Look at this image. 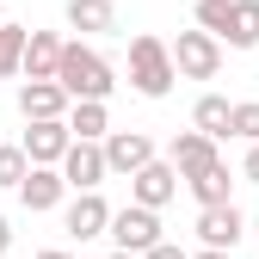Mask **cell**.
I'll list each match as a JSON object with an SVG mask.
<instances>
[{
	"label": "cell",
	"instance_id": "obj_2",
	"mask_svg": "<svg viewBox=\"0 0 259 259\" xmlns=\"http://www.w3.org/2000/svg\"><path fill=\"white\" fill-rule=\"evenodd\" d=\"M56 80L74 93V99H111L117 93V68L93 50V44H62V68Z\"/></svg>",
	"mask_w": 259,
	"mask_h": 259
},
{
	"label": "cell",
	"instance_id": "obj_22",
	"mask_svg": "<svg viewBox=\"0 0 259 259\" xmlns=\"http://www.w3.org/2000/svg\"><path fill=\"white\" fill-rule=\"evenodd\" d=\"M25 173H31V154H25V142L19 148H7V142H0V185H25Z\"/></svg>",
	"mask_w": 259,
	"mask_h": 259
},
{
	"label": "cell",
	"instance_id": "obj_26",
	"mask_svg": "<svg viewBox=\"0 0 259 259\" xmlns=\"http://www.w3.org/2000/svg\"><path fill=\"white\" fill-rule=\"evenodd\" d=\"M7 247H13V222L0 216V259H7Z\"/></svg>",
	"mask_w": 259,
	"mask_h": 259
},
{
	"label": "cell",
	"instance_id": "obj_21",
	"mask_svg": "<svg viewBox=\"0 0 259 259\" xmlns=\"http://www.w3.org/2000/svg\"><path fill=\"white\" fill-rule=\"evenodd\" d=\"M198 25L216 31V37L229 44V31H235V0H198Z\"/></svg>",
	"mask_w": 259,
	"mask_h": 259
},
{
	"label": "cell",
	"instance_id": "obj_1",
	"mask_svg": "<svg viewBox=\"0 0 259 259\" xmlns=\"http://www.w3.org/2000/svg\"><path fill=\"white\" fill-rule=\"evenodd\" d=\"M179 80V62H173V44H160L154 31L142 37H130V87L142 93V99H167Z\"/></svg>",
	"mask_w": 259,
	"mask_h": 259
},
{
	"label": "cell",
	"instance_id": "obj_28",
	"mask_svg": "<svg viewBox=\"0 0 259 259\" xmlns=\"http://www.w3.org/2000/svg\"><path fill=\"white\" fill-rule=\"evenodd\" d=\"M37 259H74V253H62V247H44V253H37Z\"/></svg>",
	"mask_w": 259,
	"mask_h": 259
},
{
	"label": "cell",
	"instance_id": "obj_20",
	"mask_svg": "<svg viewBox=\"0 0 259 259\" xmlns=\"http://www.w3.org/2000/svg\"><path fill=\"white\" fill-rule=\"evenodd\" d=\"M229 50H259V0H235V31Z\"/></svg>",
	"mask_w": 259,
	"mask_h": 259
},
{
	"label": "cell",
	"instance_id": "obj_11",
	"mask_svg": "<svg viewBox=\"0 0 259 259\" xmlns=\"http://www.w3.org/2000/svg\"><path fill=\"white\" fill-rule=\"evenodd\" d=\"M68 105H74V93L62 87V80H25V87H19L25 123H31V117H68Z\"/></svg>",
	"mask_w": 259,
	"mask_h": 259
},
{
	"label": "cell",
	"instance_id": "obj_30",
	"mask_svg": "<svg viewBox=\"0 0 259 259\" xmlns=\"http://www.w3.org/2000/svg\"><path fill=\"white\" fill-rule=\"evenodd\" d=\"M0 25H7V13H0Z\"/></svg>",
	"mask_w": 259,
	"mask_h": 259
},
{
	"label": "cell",
	"instance_id": "obj_8",
	"mask_svg": "<svg viewBox=\"0 0 259 259\" xmlns=\"http://www.w3.org/2000/svg\"><path fill=\"white\" fill-rule=\"evenodd\" d=\"M179 167H173V160H148V167L142 173H130V198H136V204H148V210H160V204H173V191H179Z\"/></svg>",
	"mask_w": 259,
	"mask_h": 259
},
{
	"label": "cell",
	"instance_id": "obj_27",
	"mask_svg": "<svg viewBox=\"0 0 259 259\" xmlns=\"http://www.w3.org/2000/svg\"><path fill=\"white\" fill-rule=\"evenodd\" d=\"M191 259H235L229 247H204V253H191Z\"/></svg>",
	"mask_w": 259,
	"mask_h": 259
},
{
	"label": "cell",
	"instance_id": "obj_4",
	"mask_svg": "<svg viewBox=\"0 0 259 259\" xmlns=\"http://www.w3.org/2000/svg\"><path fill=\"white\" fill-rule=\"evenodd\" d=\"M111 241L123 253H148L154 241H167V235H160V210H148V204L130 198L123 210H111Z\"/></svg>",
	"mask_w": 259,
	"mask_h": 259
},
{
	"label": "cell",
	"instance_id": "obj_29",
	"mask_svg": "<svg viewBox=\"0 0 259 259\" xmlns=\"http://www.w3.org/2000/svg\"><path fill=\"white\" fill-rule=\"evenodd\" d=\"M105 259H142V253H123V247H111V253H105Z\"/></svg>",
	"mask_w": 259,
	"mask_h": 259
},
{
	"label": "cell",
	"instance_id": "obj_7",
	"mask_svg": "<svg viewBox=\"0 0 259 259\" xmlns=\"http://www.w3.org/2000/svg\"><path fill=\"white\" fill-rule=\"evenodd\" d=\"M241 229H247V216H241V204L229 198V204H198V241L204 247H241Z\"/></svg>",
	"mask_w": 259,
	"mask_h": 259
},
{
	"label": "cell",
	"instance_id": "obj_18",
	"mask_svg": "<svg viewBox=\"0 0 259 259\" xmlns=\"http://www.w3.org/2000/svg\"><path fill=\"white\" fill-rule=\"evenodd\" d=\"M25 44H31L25 25H0V80L25 74Z\"/></svg>",
	"mask_w": 259,
	"mask_h": 259
},
{
	"label": "cell",
	"instance_id": "obj_14",
	"mask_svg": "<svg viewBox=\"0 0 259 259\" xmlns=\"http://www.w3.org/2000/svg\"><path fill=\"white\" fill-rule=\"evenodd\" d=\"M62 68V37L56 31H31V44H25V80H56Z\"/></svg>",
	"mask_w": 259,
	"mask_h": 259
},
{
	"label": "cell",
	"instance_id": "obj_23",
	"mask_svg": "<svg viewBox=\"0 0 259 259\" xmlns=\"http://www.w3.org/2000/svg\"><path fill=\"white\" fill-rule=\"evenodd\" d=\"M229 136H241V142H259V99L235 105V123H229Z\"/></svg>",
	"mask_w": 259,
	"mask_h": 259
},
{
	"label": "cell",
	"instance_id": "obj_12",
	"mask_svg": "<svg viewBox=\"0 0 259 259\" xmlns=\"http://www.w3.org/2000/svg\"><path fill=\"white\" fill-rule=\"evenodd\" d=\"M167 160H173V167L191 179V173H204V167H216V136H204V130L198 123H191V130H179V136H173V148H167Z\"/></svg>",
	"mask_w": 259,
	"mask_h": 259
},
{
	"label": "cell",
	"instance_id": "obj_13",
	"mask_svg": "<svg viewBox=\"0 0 259 259\" xmlns=\"http://www.w3.org/2000/svg\"><path fill=\"white\" fill-rule=\"evenodd\" d=\"M105 160H111V173H142L148 167V160H154V142L142 136V130H111V136H105Z\"/></svg>",
	"mask_w": 259,
	"mask_h": 259
},
{
	"label": "cell",
	"instance_id": "obj_3",
	"mask_svg": "<svg viewBox=\"0 0 259 259\" xmlns=\"http://www.w3.org/2000/svg\"><path fill=\"white\" fill-rule=\"evenodd\" d=\"M173 62H179V80H216L222 68V37L216 31H179L173 37Z\"/></svg>",
	"mask_w": 259,
	"mask_h": 259
},
{
	"label": "cell",
	"instance_id": "obj_10",
	"mask_svg": "<svg viewBox=\"0 0 259 259\" xmlns=\"http://www.w3.org/2000/svg\"><path fill=\"white\" fill-rule=\"evenodd\" d=\"M62 229L74 241H93V235H111V204L99 191H74V204L62 210Z\"/></svg>",
	"mask_w": 259,
	"mask_h": 259
},
{
	"label": "cell",
	"instance_id": "obj_5",
	"mask_svg": "<svg viewBox=\"0 0 259 259\" xmlns=\"http://www.w3.org/2000/svg\"><path fill=\"white\" fill-rule=\"evenodd\" d=\"M74 148V130L68 117H31L25 130V154H31V167H62V154Z\"/></svg>",
	"mask_w": 259,
	"mask_h": 259
},
{
	"label": "cell",
	"instance_id": "obj_25",
	"mask_svg": "<svg viewBox=\"0 0 259 259\" xmlns=\"http://www.w3.org/2000/svg\"><path fill=\"white\" fill-rule=\"evenodd\" d=\"M241 173H247V179L259 185V142H247V160H241Z\"/></svg>",
	"mask_w": 259,
	"mask_h": 259
},
{
	"label": "cell",
	"instance_id": "obj_6",
	"mask_svg": "<svg viewBox=\"0 0 259 259\" xmlns=\"http://www.w3.org/2000/svg\"><path fill=\"white\" fill-rule=\"evenodd\" d=\"M62 173H68V185H74V191H99V185L111 179L105 142H87V136H74V148L62 154Z\"/></svg>",
	"mask_w": 259,
	"mask_h": 259
},
{
	"label": "cell",
	"instance_id": "obj_24",
	"mask_svg": "<svg viewBox=\"0 0 259 259\" xmlns=\"http://www.w3.org/2000/svg\"><path fill=\"white\" fill-rule=\"evenodd\" d=\"M142 259H191V253H185V247H173V241H154Z\"/></svg>",
	"mask_w": 259,
	"mask_h": 259
},
{
	"label": "cell",
	"instance_id": "obj_15",
	"mask_svg": "<svg viewBox=\"0 0 259 259\" xmlns=\"http://www.w3.org/2000/svg\"><path fill=\"white\" fill-rule=\"evenodd\" d=\"M68 25L80 31V37H105V31H117V13H111V0H68Z\"/></svg>",
	"mask_w": 259,
	"mask_h": 259
},
{
	"label": "cell",
	"instance_id": "obj_19",
	"mask_svg": "<svg viewBox=\"0 0 259 259\" xmlns=\"http://www.w3.org/2000/svg\"><path fill=\"white\" fill-rule=\"evenodd\" d=\"M185 185H191V198H198V204H229V185H235V179H229V167H222V160H216V167H204V173H191Z\"/></svg>",
	"mask_w": 259,
	"mask_h": 259
},
{
	"label": "cell",
	"instance_id": "obj_17",
	"mask_svg": "<svg viewBox=\"0 0 259 259\" xmlns=\"http://www.w3.org/2000/svg\"><path fill=\"white\" fill-rule=\"evenodd\" d=\"M191 123H198L204 136H216V142H229V123H235V105L222 99V93H204V99L191 105Z\"/></svg>",
	"mask_w": 259,
	"mask_h": 259
},
{
	"label": "cell",
	"instance_id": "obj_9",
	"mask_svg": "<svg viewBox=\"0 0 259 259\" xmlns=\"http://www.w3.org/2000/svg\"><path fill=\"white\" fill-rule=\"evenodd\" d=\"M68 173L62 167H31L25 173V185H19V204L31 210V216H44V210H62V198H68Z\"/></svg>",
	"mask_w": 259,
	"mask_h": 259
},
{
	"label": "cell",
	"instance_id": "obj_16",
	"mask_svg": "<svg viewBox=\"0 0 259 259\" xmlns=\"http://www.w3.org/2000/svg\"><path fill=\"white\" fill-rule=\"evenodd\" d=\"M68 130H74V136H87V142H105V136H111L105 99H74V105H68Z\"/></svg>",
	"mask_w": 259,
	"mask_h": 259
}]
</instances>
